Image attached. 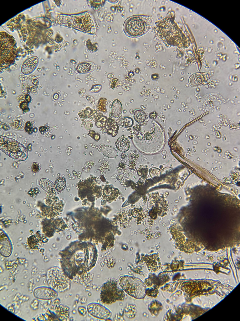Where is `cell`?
I'll return each instance as SVG.
<instances>
[{
	"mask_svg": "<svg viewBox=\"0 0 240 321\" xmlns=\"http://www.w3.org/2000/svg\"><path fill=\"white\" fill-rule=\"evenodd\" d=\"M97 260V256L95 254L76 251L63 257L60 262L64 273L72 279L92 270L95 266Z\"/></svg>",
	"mask_w": 240,
	"mask_h": 321,
	"instance_id": "6da1fadb",
	"label": "cell"
},
{
	"mask_svg": "<svg viewBox=\"0 0 240 321\" xmlns=\"http://www.w3.org/2000/svg\"><path fill=\"white\" fill-rule=\"evenodd\" d=\"M152 18L150 16L136 15L128 18L124 23L123 28L128 36L135 38L140 36L151 28Z\"/></svg>",
	"mask_w": 240,
	"mask_h": 321,
	"instance_id": "7a4b0ae2",
	"label": "cell"
},
{
	"mask_svg": "<svg viewBox=\"0 0 240 321\" xmlns=\"http://www.w3.org/2000/svg\"><path fill=\"white\" fill-rule=\"evenodd\" d=\"M46 281L49 287L58 293L68 290L71 286L70 279L62 269L56 266L51 267L47 270Z\"/></svg>",
	"mask_w": 240,
	"mask_h": 321,
	"instance_id": "3957f363",
	"label": "cell"
},
{
	"mask_svg": "<svg viewBox=\"0 0 240 321\" xmlns=\"http://www.w3.org/2000/svg\"><path fill=\"white\" fill-rule=\"evenodd\" d=\"M119 284L124 292L132 297L141 299L145 296L146 294V285L139 278L124 275L119 279Z\"/></svg>",
	"mask_w": 240,
	"mask_h": 321,
	"instance_id": "277c9868",
	"label": "cell"
},
{
	"mask_svg": "<svg viewBox=\"0 0 240 321\" xmlns=\"http://www.w3.org/2000/svg\"><path fill=\"white\" fill-rule=\"evenodd\" d=\"M125 296L124 291L118 286L117 281L114 279L108 280L101 287L100 297L104 304H110L117 301H122Z\"/></svg>",
	"mask_w": 240,
	"mask_h": 321,
	"instance_id": "5b68a950",
	"label": "cell"
},
{
	"mask_svg": "<svg viewBox=\"0 0 240 321\" xmlns=\"http://www.w3.org/2000/svg\"><path fill=\"white\" fill-rule=\"evenodd\" d=\"M16 42L14 38L6 32L1 33V66L8 67L14 63L16 58Z\"/></svg>",
	"mask_w": 240,
	"mask_h": 321,
	"instance_id": "8992f818",
	"label": "cell"
},
{
	"mask_svg": "<svg viewBox=\"0 0 240 321\" xmlns=\"http://www.w3.org/2000/svg\"><path fill=\"white\" fill-rule=\"evenodd\" d=\"M88 313L93 317L102 320H106L111 316V311L107 308L96 303H89L86 307Z\"/></svg>",
	"mask_w": 240,
	"mask_h": 321,
	"instance_id": "52a82bcc",
	"label": "cell"
},
{
	"mask_svg": "<svg viewBox=\"0 0 240 321\" xmlns=\"http://www.w3.org/2000/svg\"><path fill=\"white\" fill-rule=\"evenodd\" d=\"M140 263L145 266L151 272H156L161 268V264L158 254L141 256Z\"/></svg>",
	"mask_w": 240,
	"mask_h": 321,
	"instance_id": "ba28073f",
	"label": "cell"
},
{
	"mask_svg": "<svg viewBox=\"0 0 240 321\" xmlns=\"http://www.w3.org/2000/svg\"><path fill=\"white\" fill-rule=\"evenodd\" d=\"M58 293L49 287H37L34 289L33 292L35 297L43 300H50L55 298L58 295Z\"/></svg>",
	"mask_w": 240,
	"mask_h": 321,
	"instance_id": "9c48e42d",
	"label": "cell"
},
{
	"mask_svg": "<svg viewBox=\"0 0 240 321\" xmlns=\"http://www.w3.org/2000/svg\"><path fill=\"white\" fill-rule=\"evenodd\" d=\"M39 62V58L37 56H33L28 59L24 61L22 65V73L25 75L31 73L36 68Z\"/></svg>",
	"mask_w": 240,
	"mask_h": 321,
	"instance_id": "30bf717a",
	"label": "cell"
},
{
	"mask_svg": "<svg viewBox=\"0 0 240 321\" xmlns=\"http://www.w3.org/2000/svg\"><path fill=\"white\" fill-rule=\"evenodd\" d=\"M54 314L58 319L61 321H67L70 315V308L68 306L58 304L54 307Z\"/></svg>",
	"mask_w": 240,
	"mask_h": 321,
	"instance_id": "8fae6325",
	"label": "cell"
},
{
	"mask_svg": "<svg viewBox=\"0 0 240 321\" xmlns=\"http://www.w3.org/2000/svg\"><path fill=\"white\" fill-rule=\"evenodd\" d=\"M119 129V126L117 122L113 118H109L105 126L101 131L106 133L112 137H115L117 134Z\"/></svg>",
	"mask_w": 240,
	"mask_h": 321,
	"instance_id": "7c38bea8",
	"label": "cell"
},
{
	"mask_svg": "<svg viewBox=\"0 0 240 321\" xmlns=\"http://www.w3.org/2000/svg\"><path fill=\"white\" fill-rule=\"evenodd\" d=\"M95 65L93 63L86 62L77 65L74 68V71L79 74H84L93 71L95 68Z\"/></svg>",
	"mask_w": 240,
	"mask_h": 321,
	"instance_id": "4fadbf2b",
	"label": "cell"
},
{
	"mask_svg": "<svg viewBox=\"0 0 240 321\" xmlns=\"http://www.w3.org/2000/svg\"><path fill=\"white\" fill-rule=\"evenodd\" d=\"M130 142L124 135H122L116 140L115 145L117 149L120 152L125 153L129 150Z\"/></svg>",
	"mask_w": 240,
	"mask_h": 321,
	"instance_id": "5bb4252c",
	"label": "cell"
},
{
	"mask_svg": "<svg viewBox=\"0 0 240 321\" xmlns=\"http://www.w3.org/2000/svg\"><path fill=\"white\" fill-rule=\"evenodd\" d=\"M133 115L135 121L141 126H145L148 122V118L146 114L140 109H134Z\"/></svg>",
	"mask_w": 240,
	"mask_h": 321,
	"instance_id": "9a60e30c",
	"label": "cell"
},
{
	"mask_svg": "<svg viewBox=\"0 0 240 321\" xmlns=\"http://www.w3.org/2000/svg\"><path fill=\"white\" fill-rule=\"evenodd\" d=\"M99 150L105 156L110 158L116 157L118 155L115 149L106 145L101 144L99 147Z\"/></svg>",
	"mask_w": 240,
	"mask_h": 321,
	"instance_id": "2e32d148",
	"label": "cell"
},
{
	"mask_svg": "<svg viewBox=\"0 0 240 321\" xmlns=\"http://www.w3.org/2000/svg\"><path fill=\"white\" fill-rule=\"evenodd\" d=\"M111 112L112 116L115 118H118L121 116L122 106L119 100L115 99L113 101L111 105Z\"/></svg>",
	"mask_w": 240,
	"mask_h": 321,
	"instance_id": "e0dca14e",
	"label": "cell"
},
{
	"mask_svg": "<svg viewBox=\"0 0 240 321\" xmlns=\"http://www.w3.org/2000/svg\"><path fill=\"white\" fill-rule=\"evenodd\" d=\"M118 193V190L114 188L106 187L104 190L103 197L108 202H111L117 197Z\"/></svg>",
	"mask_w": 240,
	"mask_h": 321,
	"instance_id": "ac0fdd59",
	"label": "cell"
},
{
	"mask_svg": "<svg viewBox=\"0 0 240 321\" xmlns=\"http://www.w3.org/2000/svg\"><path fill=\"white\" fill-rule=\"evenodd\" d=\"M120 126L125 128L131 127L134 124L133 119L129 116H123L120 118L117 121Z\"/></svg>",
	"mask_w": 240,
	"mask_h": 321,
	"instance_id": "d6986e66",
	"label": "cell"
},
{
	"mask_svg": "<svg viewBox=\"0 0 240 321\" xmlns=\"http://www.w3.org/2000/svg\"><path fill=\"white\" fill-rule=\"evenodd\" d=\"M108 118L102 114L98 115L95 119V124L98 128H103L105 125Z\"/></svg>",
	"mask_w": 240,
	"mask_h": 321,
	"instance_id": "ffe728a7",
	"label": "cell"
},
{
	"mask_svg": "<svg viewBox=\"0 0 240 321\" xmlns=\"http://www.w3.org/2000/svg\"><path fill=\"white\" fill-rule=\"evenodd\" d=\"M107 100L106 98L101 97L100 98L96 106V108L98 111L104 113H107L106 108Z\"/></svg>",
	"mask_w": 240,
	"mask_h": 321,
	"instance_id": "44dd1931",
	"label": "cell"
},
{
	"mask_svg": "<svg viewBox=\"0 0 240 321\" xmlns=\"http://www.w3.org/2000/svg\"><path fill=\"white\" fill-rule=\"evenodd\" d=\"M55 184V188L57 191H62L65 188L66 185L65 178L63 176L58 177L56 180Z\"/></svg>",
	"mask_w": 240,
	"mask_h": 321,
	"instance_id": "7402d4cb",
	"label": "cell"
},
{
	"mask_svg": "<svg viewBox=\"0 0 240 321\" xmlns=\"http://www.w3.org/2000/svg\"><path fill=\"white\" fill-rule=\"evenodd\" d=\"M96 111L94 110L91 109L90 108H87L79 112L78 114L80 118H86L88 117H91L93 114L95 113Z\"/></svg>",
	"mask_w": 240,
	"mask_h": 321,
	"instance_id": "603a6c76",
	"label": "cell"
},
{
	"mask_svg": "<svg viewBox=\"0 0 240 321\" xmlns=\"http://www.w3.org/2000/svg\"><path fill=\"white\" fill-rule=\"evenodd\" d=\"M202 78L200 74H195L190 79V83L194 86L199 85L202 82Z\"/></svg>",
	"mask_w": 240,
	"mask_h": 321,
	"instance_id": "cb8c5ba5",
	"label": "cell"
},
{
	"mask_svg": "<svg viewBox=\"0 0 240 321\" xmlns=\"http://www.w3.org/2000/svg\"><path fill=\"white\" fill-rule=\"evenodd\" d=\"M40 183L42 187L45 190H49L53 186L52 183L49 180L46 179H41Z\"/></svg>",
	"mask_w": 240,
	"mask_h": 321,
	"instance_id": "d4e9b609",
	"label": "cell"
},
{
	"mask_svg": "<svg viewBox=\"0 0 240 321\" xmlns=\"http://www.w3.org/2000/svg\"><path fill=\"white\" fill-rule=\"evenodd\" d=\"M136 158L135 154L132 153L130 154L128 158L130 168L133 169L135 168Z\"/></svg>",
	"mask_w": 240,
	"mask_h": 321,
	"instance_id": "484cf974",
	"label": "cell"
},
{
	"mask_svg": "<svg viewBox=\"0 0 240 321\" xmlns=\"http://www.w3.org/2000/svg\"><path fill=\"white\" fill-rule=\"evenodd\" d=\"M102 86L100 84H96L92 86L89 92H91L97 93L101 89Z\"/></svg>",
	"mask_w": 240,
	"mask_h": 321,
	"instance_id": "4316f807",
	"label": "cell"
},
{
	"mask_svg": "<svg viewBox=\"0 0 240 321\" xmlns=\"http://www.w3.org/2000/svg\"><path fill=\"white\" fill-rule=\"evenodd\" d=\"M88 134L93 138L95 140L98 141L100 139V135L98 133H96L95 131L93 130H90Z\"/></svg>",
	"mask_w": 240,
	"mask_h": 321,
	"instance_id": "83f0119b",
	"label": "cell"
},
{
	"mask_svg": "<svg viewBox=\"0 0 240 321\" xmlns=\"http://www.w3.org/2000/svg\"><path fill=\"white\" fill-rule=\"evenodd\" d=\"M32 171L34 172H38L40 170V167L38 163L36 162L33 163L31 167Z\"/></svg>",
	"mask_w": 240,
	"mask_h": 321,
	"instance_id": "f1b7e54d",
	"label": "cell"
},
{
	"mask_svg": "<svg viewBox=\"0 0 240 321\" xmlns=\"http://www.w3.org/2000/svg\"><path fill=\"white\" fill-rule=\"evenodd\" d=\"M28 103L25 101H23L20 104V107L24 112H27L28 111V110L29 109L28 108Z\"/></svg>",
	"mask_w": 240,
	"mask_h": 321,
	"instance_id": "f546056e",
	"label": "cell"
},
{
	"mask_svg": "<svg viewBox=\"0 0 240 321\" xmlns=\"http://www.w3.org/2000/svg\"><path fill=\"white\" fill-rule=\"evenodd\" d=\"M79 313L82 316H84L86 313V309L83 307H79L78 309Z\"/></svg>",
	"mask_w": 240,
	"mask_h": 321,
	"instance_id": "4dcf8cb0",
	"label": "cell"
}]
</instances>
